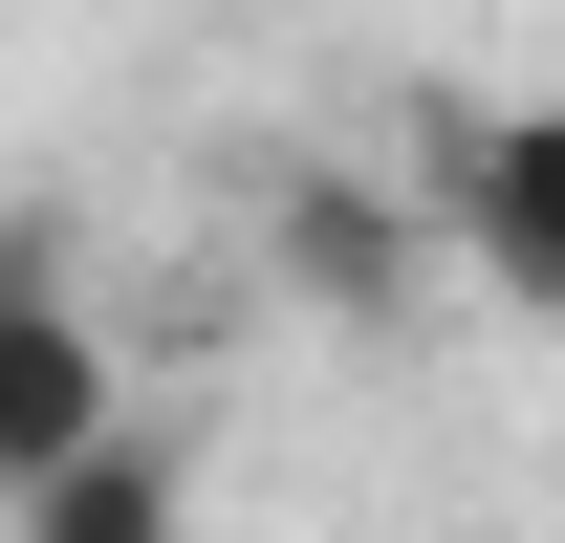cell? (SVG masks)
Returning <instances> with one entry per match:
<instances>
[{
    "instance_id": "obj_1",
    "label": "cell",
    "mask_w": 565,
    "mask_h": 543,
    "mask_svg": "<svg viewBox=\"0 0 565 543\" xmlns=\"http://www.w3.org/2000/svg\"><path fill=\"white\" fill-rule=\"evenodd\" d=\"M87 413H131V370H109V327L66 283V217H0V478L66 457Z\"/></svg>"
},
{
    "instance_id": "obj_2",
    "label": "cell",
    "mask_w": 565,
    "mask_h": 543,
    "mask_svg": "<svg viewBox=\"0 0 565 543\" xmlns=\"http://www.w3.org/2000/svg\"><path fill=\"white\" fill-rule=\"evenodd\" d=\"M435 239H457L500 305H565V131L544 109H457V131H435Z\"/></svg>"
},
{
    "instance_id": "obj_3",
    "label": "cell",
    "mask_w": 565,
    "mask_h": 543,
    "mask_svg": "<svg viewBox=\"0 0 565 543\" xmlns=\"http://www.w3.org/2000/svg\"><path fill=\"white\" fill-rule=\"evenodd\" d=\"M414 239H435V217L370 196V174H282V196H262V262L305 283L327 327H392V305H414Z\"/></svg>"
},
{
    "instance_id": "obj_4",
    "label": "cell",
    "mask_w": 565,
    "mask_h": 543,
    "mask_svg": "<svg viewBox=\"0 0 565 543\" xmlns=\"http://www.w3.org/2000/svg\"><path fill=\"white\" fill-rule=\"evenodd\" d=\"M0 543H196V500H174V457H152L131 413H87L66 457L0 478Z\"/></svg>"
}]
</instances>
